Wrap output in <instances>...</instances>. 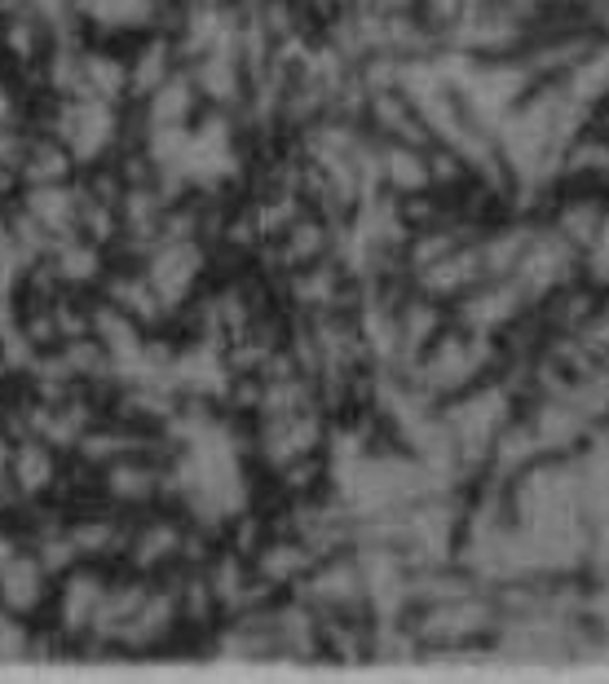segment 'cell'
Here are the masks:
<instances>
[{
    "instance_id": "15",
    "label": "cell",
    "mask_w": 609,
    "mask_h": 684,
    "mask_svg": "<svg viewBox=\"0 0 609 684\" xmlns=\"http://www.w3.org/2000/svg\"><path fill=\"white\" fill-rule=\"evenodd\" d=\"M80 80H85V98H102V102H111L124 89V71L111 58H98V53L80 62Z\"/></svg>"
},
{
    "instance_id": "24",
    "label": "cell",
    "mask_w": 609,
    "mask_h": 684,
    "mask_svg": "<svg viewBox=\"0 0 609 684\" xmlns=\"http://www.w3.org/2000/svg\"><path fill=\"white\" fill-rule=\"evenodd\" d=\"M137 89H146V94H155L159 85H164V49H150L141 62H137Z\"/></svg>"
},
{
    "instance_id": "1",
    "label": "cell",
    "mask_w": 609,
    "mask_h": 684,
    "mask_svg": "<svg viewBox=\"0 0 609 684\" xmlns=\"http://www.w3.org/2000/svg\"><path fill=\"white\" fill-rule=\"evenodd\" d=\"M168 168L186 182H217V177H230L235 173V150H230V137H226V124L222 119H208L204 128H186Z\"/></svg>"
},
{
    "instance_id": "12",
    "label": "cell",
    "mask_w": 609,
    "mask_h": 684,
    "mask_svg": "<svg viewBox=\"0 0 609 684\" xmlns=\"http://www.w3.org/2000/svg\"><path fill=\"white\" fill-rule=\"evenodd\" d=\"M76 195L71 190H62V186H45L40 182V190L31 195V217L40 222V226L49 229H67L71 222H76Z\"/></svg>"
},
{
    "instance_id": "29",
    "label": "cell",
    "mask_w": 609,
    "mask_h": 684,
    "mask_svg": "<svg viewBox=\"0 0 609 684\" xmlns=\"http://www.w3.org/2000/svg\"><path fill=\"white\" fill-rule=\"evenodd\" d=\"M460 9H464V0H424V13L433 18V27L455 22V18H460Z\"/></svg>"
},
{
    "instance_id": "19",
    "label": "cell",
    "mask_w": 609,
    "mask_h": 684,
    "mask_svg": "<svg viewBox=\"0 0 609 684\" xmlns=\"http://www.w3.org/2000/svg\"><path fill=\"white\" fill-rule=\"evenodd\" d=\"M517 296H521L517 287H494V292H487L482 301H473L469 319H473V323H482V328H487V323H499V319H508V314L517 310V305H512Z\"/></svg>"
},
{
    "instance_id": "22",
    "label": "cell",
    "mask_w": 609,
    "mask_h": 684,
    "mask_svg": "<svg viewBox=\"0 0 609 684\" xmlns=\"http://www.w3.org/2000/svg\"><path fill=\"white\" fill-rule=\"evenodd\" d=\"M310 566V557L301 553V548H274L269 557H265V574L269 578H287V574L305 570Z\"/></svg>"
},
{
    "instance_id": "23",
    "label": "cell",
    "mask_w": 609,
    "mask_h": 684,
    "mask_svg": "<svg viewBox=\"0 0 609 684\" xmlns=\"http://www.w3.org/2000/svg\"><path fill=\"white\" fill-rule=\"evenodd\" d=\"M111 490L124 495V499H137V495L150 490V472H141V468H116L111 472Z\"/></svg>"
},
{
    "instance_id": "31",
    "label": "cell",
    "mask_w": 609,
    "mask_h": 684,
    "mask_svg": "<svg viewBox=\"0 0 609 684\" xmlns=\"http://www.w3.org/2000/svg\"><path fill=\"white\" fill-rule=\"evenodd\" d=\"M18 649H22V636H18V632H13L9 623H0V658H4V654L13 658Z\"/></svg>"
},
{
    "instance_id": "35",
    "label": "cell",
    "mask_w": 609,
    "mask_h": 684,
    "mask_svg": "<svg viewBox=\"0 0 609 684\" xmlns=\"http://www.w3.org/2000/svg\"><path fill=\"white\" fill-rule=\"evenodd\" d=\"M4 456H9V447H4V438H0V463H4Z\"/></svg>"
},
{
    "instance_id": "17",
    "label": "cell",
    "mask_w": 609,
    "mask_h": 684,
    "mask_svg": "<svg viewBox=\"0 0 609 684\" xmlns=\"http://www.w3.org/2000/svg\"><path fill=\"white\" fill-rule=\"evenodd\" d=\"M609 89V53L606 58H588L574 67V80H570V98L574 102H597Z\"/></svg>"
},
{
    "instance_id": "3",
    "label": "cell",
    "mask_w": 609,
    "mask_h": 684,
    "mask_svg": "<svg viewBox=\"0 0 609 684\" xmlns=\"http://www.w3.org/2000/svg\"><path fill=\"white\" fill-rule=\"evenodd\" d=\"M199 265H204V256H199L195 243H168V247L150 261V274H146L155 301H159V305H177V301L190 292Z\"/></svg>"
},
{
    "instance_id": "27",
    "label": "cell",
    "mask_w": 609,
    "mask_h": 684,
    "mask_svg": "<svg viewBox=\"0 0 609 684\" xmlns=\"http://www.w3.org/2000/svg\"><path fill=\"white\" fill-rule=\"evenodd\" d=\"M62 168H67V164H62V155H58V150H40V155H36V164H31V177H36V182H58V177H62Z\"/></svg>"
},
{
    "instance_id": "2",
    "label": "cell",
    "mask_w": 609,
    "mask_h": 684,
    "mask_svg": "<svg viewBox=\"0 0 609 684\" xmlns=\"http://www.w3.org/2000/svg\"><path fill=\"white\" fill-rule=\"evenodd\" d=\"M58 133H62V141L76 159H98L116 137V111L102 98H80L76 107L62 111Z\"/></svg>"
},
{
    "instance_id": "8",
    "label": "cell",
    "mask_w": 609,
    "mask_h": 684,
    "mask_svg": "<svg viewBox=\"0 0 609 684\" xmlns=\"http://www.w3.org/2000/svg\"><path fill=\"white\" fill-rule=\"evenodd\" d=\"M478 265H482V256L460 252V256H438V261H429V265H420V270H424V287H429V292H455V287H464L469 279H478Z\"/></svg>"
},
{
    "instance_id": "14",
    "label": "cell",
    "mask_w": 609,
    "mask_h": 684,
    "mask_svg": "<svg viewBox=\"0 0 609 684\" xmlns=\"http://www.w3.org/2000/svg\"><path fill=\"white\" fill-rule=\"evenodd\" d=\"M204 89H208L213 98H235V89H239V67H235L230 45L204 53Z\"/></svg>"
},
{
    "instance_id": "34",
    "label": "cell",
    "mask_w": 609,
    "mask_h": 684,
    "mask_svg": "<svg viewBox=\"0 0 609 684\" xmlns=\"http://www.w3.org/2000/svg\"><path fill=\"white\" fill-rule=\"evenodd\" d=\"M4 115H9V98H4V94H0V119H4Z\"/></svg>"
},
{
    "instance_id": "32",
    "label": "cell",
    "mask_w": 609,
    "mask_h": 684,
    "mask_svg": "<svg viewBox=\"0 0 609 684\" xmlns=\"http://www.w3.org/2000/svg\"><path fill=\"white\" fill-rule=\"evenodd\" d=\"M9 557H13V544H9V539H4V535H0V570H4V566H9Z\"/></svg>"
},
{
    "instance_id": "25",
    "label": "cell",
    "mask_w": 609,
    "mask_h": 684,
    "mask_svg": "<svg viewBox=\"0 0 609 684\" xmlns=\"http://www.w3.org/2000/svg\"><path fill=\"white\" fill-rule=\"evenodd\" d=\"M94 270H98V256L89 247H67L62 252V274L67 279H89Z\"/></svg>"
},
{
    "instance_id": "5",
    "label": "cell",
    "mask_w": 609,
    "mask_h": 684,
    "mask_svg": "<svg viewBox=\"0 0 609 684\" xmlns=\"http://www.w3.org/2000/svg\"><path fill=\"white\" fill-rule=\"evenodd\" d=\"M429 177H433V168L424 164L420 146H411V141H393V146H389V155H384V182H389L393 190L411 195V190L429 186Z\"/></svg>"
},
{
    "instance_id": "13",
    "label": "cell",
    "mask_w": 609,
    "mask_h": 684,
    "mask_svg": "<svg viewBox=\"0 0 609 684\" xmlns=\"http://www.w3.org/2000/svg\"><path fill=\"white\" fill-rule=\"evenodd\" d=\"M98 605H102V583H98V578H76V583L67 587V600H62L67 627H89L94 614H98Z\"/></svg>"
},
{
    "instance_id": "4",
    "label": "cell",
    "mask_w": 609,
    "mask_h": 684,
    "mask_svg": "<svg viewBox=\"0 0 609 684\" xmlns=\"http://www.w3.org/2000/svg\"><path fill=\"white\" fill-rule=\"evenodd\" d=\"M40 596H45V566L27 557H9V566L0 570V605L31 609Z\"/></svg>"
},
{
    "instance_id": "33",
    "label": "cell",
    "mask_w": 609,
    "mask_h": 684,
    "mask_svg": "<svg viewBox=\"0 0 609 684\" xmlns=\"http://www.w3.org/2000/svg\"><path fill=\"white\" fill-rule=\"evenodd\" d=\"M9 319V305H4V279H0V323Z\"/></svg>"
},
{
    "instance_id": "16",
    "label": "cell",
    "mask_w": 609,
    "mask_h": 684,
    "mask_svg": "<svg viewBox=\"0 0 609 684\" xmlns=\"http://www.w3.org/2000/svg\"><path fill=\"white\" fill-rule=\"evenodd\" d=\"M13 477H18L22 490H45L49 477H53V459H49V451H45L40 442L18 447V456H13Z\"/></svg>"
},
{
    "instance_id": "26",
    "label": "cell",
    "mask_w": 609,
    "mask_h": 684,
    "mask_svg": "<svg viewBox=\"0 0 609 684\" xmlns=\"http://www.w3.org/2000/svg\"><path fill=\"white\" fill-rule=\"evenodd\" d=\"M116 296H120L132 314H146V319H150V314H155V305H159V301H155V292H141V287H132V283H124Z\"/></svg>"
},
{
    "instance_id": "21",
    "label": "cell",
    "mask_w": 609,
    "mask_h": 684,
    "mask_svg": "<svg viewBox=\"0 0 609 684\" xmlns=\"http://www.w3.org/2000/svg\"><path fill=\"white\" fill-rule=\"evenodd\" d=\"M363 578L354 570H332L327 578H318V596L323 600H345V596H358Z\"/></svg>"
},
{
    "instance_id": "36",
    "label": "cell",
    "mask_w": 609,
    "mask_h": 684,
    "mask_svg": "<svg viewBox=\"0 0 609 684\" xmlns=\"http://www.w3.org/2000/svg\"><path fill=\"white\" fill-rule=\"evenodd\" d=\"M606 27H609V4H606Z\"/></svg>"
},
{
    "instance_id": "7",
    "label": "cell",
    "mask_w": 609,
    "mask_h": 684,
    "mask_svg": "<svg viewBox=\"0 0 609 684\" xmlns=\"http://www.w3.org/2000/svg\"><path fill=\"white\" fill-rule=\"evenodd\" d=\"M173 375H177L181 389H195V393H222L226 389V367H222V358L213 349H199V353L181 358L173 367Z\"/></svg>"
},
{
    "instance_id": "28",
    "label": "cell",
    "mask_w": 609,
    "mask_h": 684,
    "mask_svg": "<svg viewBox=\"0 0 609 684\" xmlns=\"http://www.w3.org/2000/svg\"><path fill=\"white\" fill-rule=\"evenodd\" d=\"M168 548H177V535L173 530H150V539H141V561H155V557H164Z\"/></svg>"
},
{
    "instance_id": "20",
    "label": "cell",
    "mask_w": 609,
    "mask_h": 684,
    "mask_svg": "<svg viewBox=\"0 0 609 684\" xmlns=\"http://www.w3.org/2000/svg\"><path fill=\"white\" fill-rule=\"evenodd\" d=\"M561 229L570 234V243H592L597 229H601L597 204H574V208H566V213H561Z\"/></svg>"
},
{
    "instance_id": "10",
    "label": "cell",
    "mask_w": 609,
    "mask_h": 684,
    "mask_svg": "<svg viewBox=\"0 0 609 684\" xmlns=\"http://www.w3.org/2000/svg\"><path fill=\"white\" fill-rule=\"evenodd\" d=\"M80 9L102 27H137L159 9V0H80Z\"/></svg>"
},
{
    "instance_id": "6",
    "label": "cell",
    "mask_w": 609,
    "mask_h": 684,
    "mask_svg": "<svg viewBox=\"0 0 609 684\" xmlns=\"http://www.w3.org/2000/svg\"><path fill=\"white\" fill-rule=\"evenodd\" d=\"M314 438H318V424L310 420V416H296V411H283L278 416V424L269 429V456L278 459H296V456H305L310 447H314Z\"/></svg>"
},
{
    "instance_id": "11",
    "label": "cell",
    "mask_w": 609,
    "mask_h": 684,
    "mask_svg": "<svg viewBox=\"0 0 609 684\" xmlns=\"http://www.w3.org/2000/svg\"><path fill=\"white\" fill-rule=\"evenodd\" d=\"M482 623H487V609L460 596V605H442V609H433L424 632H429V636H469V632H478Z\"/></svg>"
},
{
    "instance_id": "18",
    "label": "cell",
    "mask_w": 609,
    "mask_h": 684,
    "mask_svg": "<svg viewBox=\"0 0 609 684\" xmlns=\"http://www.w3.org/2000/svg\"><path fill=\"white\" fill-rule=\"evenodd\" d=\"M190 111V85L186 80H168L155 89V102H150V115L155 124H181Z\"/></svg>"
},
{
    "instance_id": "37",
    "label": "cell",
    "mask_w": 609,
    "mask_h": 684,
    "mask_svg": "<svg viewBox=\"0 0 609 684\" xmlns=\"http://www.w3.org/2000/svg\"><path fill=\"white\" fill-rule=\"evenodd\" d=\"M597 4H609V0H597Z\"/></svg>"
},
{
    "instance_id": "30",
    "label": "cell",
    "mask_w": 609,
    "mask_h": 684,
    "mask_svg": "<svg viewBox=\"0 0 609 684\" xmlns=\"http://www.w3.org/2000/svg\"><path fill=\"white\" fill-rule=\"evenodd\" d=\"M574 164L579 168H609V146H583V150H574Z\"/></svg>"
},
{
    "instance_id": "9",
    "label": "cell",
    "mask_w": 609,
    "mask_h": 684,
    "mask_svg": "<svg viewBox=\"0 0 609 684\" xmlns=\"http://www.w3.org/2000/svg\"><path fill=\"white\" fill-rule=\"evenodd\" d=\"M473 367H478V353L469 349V341H442L438 353L429 358V380L433 384H455V380L473 375Z\"/></svg>"
}]
</instances>
